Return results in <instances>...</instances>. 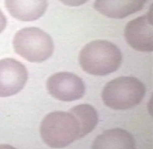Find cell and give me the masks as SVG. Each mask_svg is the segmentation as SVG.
I'll return each instance as SVG.
<instances>
[{
    "mask_svg": "<svg viewBox=\"0 0 153 149\" xmlns=\"http://www.w3.org/2000/svg\"><path fill=\"white\" fill-rule=\"evenodd\" d=\"M44 143L52 148H62L79 139V127L70 112H55L47 115L40 125Z\"/></svg>",
    "mask_w": 153,
    "mask_h": 149,
    "instance_id": "obj_2",
    "label": "cell"
},
{
    "mask_svg": "<svg viewBox=\"0 0 153 149\" xmlns=\"http://www.w3.org/2000/svg\"><path fill=\"white\" fill-rule=\"evenodd\" d=\"M69 112L76 118L79 127V138H82L95 129L99 121L95 108L86 104L78 105Z\"/></svg>",
    "mask_w": 153,
    "mask_h": 149,
    "instance_id": "obj_11",
    "label": "cell"
},
{
    "mask_svg": "<svg viewBox=\"0 0 153 149\" xmlns=\"http://www.w3.org/2000/svg\"><path fill=\"white\" fill-rule=\"evenodd\" d=\"M5 4L12 17L24 22L39 19L48 6L47 0H5Z\"/></svg>",
    "mask_w": 153,
    "mask_h": 149,
    "instance_id": "obj_8",
    "label": "cell"
},
{
    "mask_svg": "<svg viewBox=\"0 0 153 149\" xmlns=\"http://www.w3.org/2000/svg\"><path fill=\"white\" fill-rule=\"evenodd\" d=\"M135 142L132 135L120 128L104 132L96 138L93 149H125L134 148Z\"/></svg>",
    "mask_w": 153,
    "mask_h": 149,
    "instance_id": "obj_10",
    "label": "cell"
},
{
    "mask_svg": "<svg viewBox=\"0 0 153 149\" xmlns=\"http://www.w3.org/2000/svg\"><path fill=\"white\" fill-rule=\"evenodd\" d=\"M147 0H96L94 8L107 17L121 19L142 10Z\"/></svg>",
    "mask_w": 153,
    "mask_h": 149,
    "instance_id": "obj_9",
    "label": "cell"
},
{
    "mask_svg": "<svg viewBox=\"0 0 153 149\" xmlns=\"http://www.w3.org/2000/svg\"><path fill=\"white\" fill-rule=\"evenodd\" d=\"M28 79L26 67L17 60H0V97L11 96L19 92Z\"/></svg>",
    "mask_w": 153,
    "mask_h": 149,
    "instance_id": "obj_6",
    "label": "cell"
},
{
    "mask_svg": "<svg viewBox=\"0 0 153 149\" xmlns=\"http://www.w3.org/2000/svg\"><path fill=\"white\" fill-rule=\"evenodd\" d=\"M7 19L6 16L4 15L2 11L0 10V34L4 30L7 26Z\"/></svg>",
    "mask_w": 153,
    "mask_h": 149,
    "instance_id": "obj_13",
    "label": "cell"
},
{
    "mask_svg": "<svg viewBox=\"0 0 153 149\" xmlns=\"http://www.w3.org/2000/svg\"><path fill=\"white\" fill-rule=\"evenodd\" d=\"M118 48L106 40L93 41L84 47L79 55L81 68L90 74L105 75L115 72L121 65Z\"/></svg>",
    "mask_w": 153,
    "mask_h": 149,
    "instance_id": "obj_1",
    "label": "cell"
},
{
    "mask_svg": "<svg viewBox=\"0 0 153 149\" xmlns=\"http://www.w3.org/2000/svg\"><path fill=\"white\" fill-rule=\"evenodd\" d=\"M49 93L63 102H71L82 98L85 86L82 79L68 72H60L51 75L47 81Z\"/></svg>",
    "mask_w": 153,
    "mask_h": 149,
    "instance_id": "obj_5",
    "label": "cell"
},
{
    "mask_svg": "<svg viewBox=\"0 0 153 149\" xmlns=\"http://www.w3.org/2000/svg\"><path fill=\"white\" fill-rule=\"evenodd\" d=\"M145 93L144 85L137 78L120 77L105 85L102 92V99L110 108L126 110L139 104Z\"/></svg>",
    "mask_w": 153,
    "mask_h": 149,
    "instance_id": "obj_3",
    "label": "cell"
},
{
    "mask_svg": "<svg viewBox=\"0 0 153 149\" xmlns=\"http://www.w3.org/2000/svg\"><path fill=\"white\" fill-rule=\"evenodd\" d=\"M63 4L70 7H77L85 4L88 0H59Z\"/></svg>",
    "mask_w": 153,
    "mask_h": 149,
    "instance_id": "obj_12",
    "label": "cell"
},
{
    "mask_svg": "<svg viewBox=\"0 0 153 149\" xmlns=\"http://www.w3.org/2000/svg\"><path fill=\"white\" fill-rule=\"evenodd\" d=\"M13 45L19 55L30 62L40 63L52 56L54 45L49 35L37 28H23L16 33Z\"/></svg>",
    "mask_w": 153,
    "mask_h": 149,
    "instance_id": "obj_4",
    "label": "cell"
},
{
    "mask_svg": "<svg viewBox=\"0 0 153 149\" xmlns=\"http://www.w3.org/2000/svg\"><path fill=\"white\" fill-rule=\"evenodd\" d=\"M149 13L129 22L125 28L127 43L136 51L151 52L153 49V15Z\"/></svg>",
    "mask_w": 153,
    "mask_h": 149,
    "instance_id": "obj_7",
    "label": "cell"
}]
</instances>
